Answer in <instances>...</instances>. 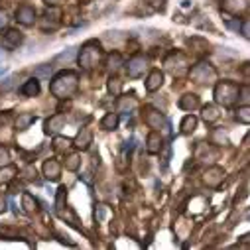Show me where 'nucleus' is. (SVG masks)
<instances>
[{
	"label": "nucleus",
	"instance_id": "nucleus-41",
	"mask_svg": "<svg viewBox=\"0 0 250 250\" xmlns=\"http://www.w3.org/2000/svg\"><path fill=\"white\" fill-rule=\"evenodd\" d=\"M10 122V114L8 112H4V114H0V124H2V126H6V124Z\"/></svg>",
	"mask_w": 250,
	"mask_h": 250
},
{
	"label": "nucleus",
	"instance_id": "nucleus-4",
	"mask_svg": "<svg viewBox=\"0 0 250 250\" xmlns=\"http://www.w3.org/2000/svg\"><path fill=\"white\" fill-rule=\"evenodd\" d=\"M189 79L203 85V83H211L217 79V71L211 63H207V61H199L197 65H193V69L189 71Z\"/></svg>",
	"mask_w": 250,
	"mask_h": 250
},
{
	"label": "nucleus",
	"instance_id": "nucleus-38",
	"mask_svg": "<svg viewBox=\"0 0 250 250\" xmlns=\"http://www.w3.org/2000/svg\"><path fill=\"white\" fill-rule=\"evenodd\" d=\"M49 71H51V67H49V65H43V67H38V69H36V75H40V77H49Z\"/></svg>",
	"mask_w": 250,
	"mask_h": 250
},
{
	"label": "nucleus",
	"instance_id": "nucleus-42",
	"mask_svg": "<svg viewBox=\"0 0 250 250\" xmlns=\"http://www.w3.org/2000/svg\"><path fill=\"white\" fill-rule=\"evenodd\" d=\"M0 213H6V197L0 193Z\"/></svg>",
	"mask_w": 250,
	"mask_h": 250
},
{
	"label": "nucleus",
	"instance_id": "nucleus-39",
	"mask_svg": "<svg viewBox=\"0 0 250 250\" xmlns=\"http://www.w3.org/2000/svg\"><path fill=\"white\" fill-rule=\"evenodd\" d=\"M12 85H14V77H8V79H4L2 85H0V89H2V91H8Z\"/></svg>",
	"mask_w": 250,
	"mask_h": 250
},
{
	"label": "nucleus",
	"instance_id": "nucleus-9",
	"mask_svg": "<svg viewBox=\"0 0 250 250\" xmlns=\"http://www.w3.org/2000/svg\"><path fill=\"white\" fill-rule=\"evenodd\" d=\"M16 20L22 26H34L36 24V10L32 6H20L16 10Z\"/></svg>",
	"mask_w": 250,
	"mask_h": 250
},
{
	"label": "nucleus",
	"instance_id": "nucleus-21",
	"mask_svg": "<svg viewBox=\"0 0 250 250\" xmlns=\"http://www.w3.org/2000/svg\"><path fill=\"white\" fill-rule=\"evenodd\" d=\"M195 128H197V116H193V114L183 116V120H181V134H191Z\"/></svg>",
	"mask_w": 250,
	"mask_h": 250
},
{
	"label": "nucleus",
	"instance_id": "nucleus-26",
	"mask_svg": "<svg viewBox=\"0 0 250 250\" xmlns=\"http://www.w3.org/2000/svg\"><path fill=\"white\" fill-rule=\"evenodd\" d=\"M236 120L238 122H242V124H248L250 122V108H248V104H242L240 108H236Z\"/></svg>",
	"mask_w": 250,
	"mask_h": 250
},
{
	"label": "nucleus",
	"instance_id": "nucleus-16",
	"mask_svg": "<svg viewBox=\"0 0 250 250\" xmlns=\"http://www.w3.org/2000/svg\"><path fill=\"white\" fill-rule=\"evenodd\" d=\"M93 144V132H91V128H81V132L77 134V138H75V146L79 148V150H89V146Z\"/></svg>",
	"mask_w": 250,
	"mask_h": 250
},
{
	"label": "nucleus",
	"instance_id": "nucleus-7",
	"mask_svg": "<svg viewBox=\"0 0 250 250\" xmlns=\"http://www.w3.org/2000/svg\"><path fill=\"white\" fill-rule=\"evenodd\" d=\"M61 128H65V114H63V112L51 114V116L45 120V124H43V132H45V134H51V136L59 134Z\"/></svg>",
	"mask_w": 250,
	"mask_h": 250
},
{
	"label": "nucleus",
	"instance_id": "nucleus-44",
	"mask_svg": "<svg viewBox=\"0 0 250 250\" xmlns=\"http://www.w3.org/2000/svg\"><path fill=\"white\" fill-rule=\"evenodd\" d=\"M2 73H6V67H2V69H0V75H2Z\"/></svg>",
	"mask_w": 250,
	"mask_h": 250
},
{
	"label": "nucleus",
	"instance_id": "nucleus-40",
	"mask_svg": "<svg viewBox=\"0 0 250 250\" xmlns=\"http://www.w3.org/2000/svg\"><path fill=\"white\" fill-rule=\"evenodd\" d=\"M240 34H242V38H248V20H246V18L242 20V28H240Z\"/></svg>",
	"mask_w": 250,
	"mask_h": 250
},
{
	"label": "nucleus",
	"instance_id": "nucleus-19",
	"mask_svg": "<svg viewBox=\"0 0 250 250\" xmlns=\"http://www.w3.org/2000/svg\"><path fill=\"white\" fill-rule=\"evenodd\" d=\"M16 173H18L16 166H10V164L0 166V185H2V183H10Z\"/></svg>",
	"mask_w": 250,
	"mask_h": 250
},
{
	"label": "nucleus",
	"instance_id": "nucleus-36",
	"mask_svg": "<svg viewBox=\"0 0 250 250\" xmlns=\"http://www.w3.org/2000/svg\"><path fill=\"white\" fill-rule=\"evenodd\" d=\"M8 20H10V18H8V12L0 8V32L8 28Z\"/></svg>",
	"mask_w": 250,
	"mask_h": 250
},
{
	"label": "nucleus",
	"instance_id": "nucleus-43",
	"mask_svg": "<svg viewBox=\"0 0 250 250\" xmlns=\"http://www.w3.org/2000/svg\"><path fill=\"white\" fill-rule=\"evenodd\" d=\"M43 2H45L47 6H59V4H63L65 0H43Z\"/></svg>",
	"mask_w": 250,
	"mask_h": 250
},
{
	"label": "nucleus",
	"instance_id": "nucleus-2",
	"mask_svg": "<svg viewBox=\"0 0 250 250\" xmlns=\"http://www.w3.org/2000/svg\"><path fill=\"white\" fill-rule=\"evenodd\" d=\"M101 57H103V47L101 42L97 40H89L81 45L79 55H77V63L83 71H93L99 63H101Z\"/></svg>",
	"mask_w": 250,
	"mask_h": 250
},
{
	"label": "nucleus",
	"instance_id": "nucleus-12",
	"mask_svg": "<svg viewBox=\"0 0 250 250\" xmlns=\"http://www.w3.org/2000/svg\"><path fill=\"white\" fill-rule=\"evenodd\" d=\"M43 175H45V179H49V181H57L59 175H61V164H59L57 160H47V162L43 164Z\"/></svg>",
	"mask_w": 250,
	"mask_h": 250
},
{
	"label": "nucleus",
	"instance_id": "nucleus-27",
	"mask_svg": "<svg viewBox=\"0 0 250 250\" xmlns=\"http://www.w3.org/2000/svg\"><path fill=\"white\" fill-rule=\"evenodd\" d=\"M67 197V187H59V191H57V199H55V209L61 211L63 209V201Z\"/></svg>",
	"mask_w": 250,
	"mask_h": 250
},
{
	"label": "nucleus",
	"instance_id": "nucleus-33",
	"mask_svg": "<svg viewBox=\"0 0 250 250\" xmlns=\"http://www.w3.org/2000/svg\"><path fill=\"white\" fill-rule=\"evenodd\" d=\"M108 91H110L112 95H118V93H120V79H118V77H110V79H108Z\"/></svg>",
	"mask_w": 250,
	"mask_h": 250
},
{
	"label": "nucleus",
	"instance_id": "nucleus-15",
	"mask_svg": "<svg viewBox=\"0 0 250 250\" xmlns=\"http://www.w3.org/2000/svg\"><path fill=\"white\" fill-rule=\"evenodd\" d=\"M146 150L150 154H160L162 152V134L158 130H152L146 138Z\"/></svg>",
	"mask_w": 250,
	"mask_h": 250
},
{
	"label": "nucleus",
	"instance_id": "nucleus-23",
	"mask_svg": "<svg viewBox=\"0 0 250 250\" xmlns=\"http://www.w3.org/2000/svg\"><path fill=\"white\" fill-rule=\"evenodd\" d=\"M219 116H221V114H219V110H217L215 104H207V106H203V120H205L207 124L219 120Z\"/></svg>",
	"mask_w": 250,
	"mask_h": 250
},
{
	"label": "nucleus",
	"instance_id": "nucleus-25",
	"mask_svg": "<svg viewBox=\"0 0 250 250\" xmlns=\"http://www.w3.org/2000/svg\"><path fill=\"white\" fill-rule=\"evenodd\" d=\"M75 49H77V47H69V49H65V51H61V53L55 57V63H63V61H65V63H69V61L75 57Z\"/></svg>",
	"mask_w": 250,
	"mask_h": 250
},
{
	"label": "nucleus",
	"instance_id": "nucleus-34",
	"mask_svg": "<svg viewBox=\"0 0 250 250\" xmlns=\"http://www.w3.org/2000/svg\"><path fill=\"white\" fill-rule=\"evenodd\" d=\"M213 144H229V138H227V134H223L221 130H215L213 132Z\"/></svg>",
	"mask_w": 250,
	"mask_h": 250
},
{
	"label": "nucleus",
	"instance_id": "nucleus-1",
	"mask_svg": "<svg viewBox=\"0 0 250 250\" xmlns=\"http://www.w3.org/2000/svg\"><path fill=\"white\" fill-rule=\"evenodd\" d=\"M77 89H79V75L75 71H61L49 83V91L57 99H71L77 93Z\"/></svg>",
	"mask_w": 250,
	"mask_h": 250
},
{
	"label": "nucleus",
	"instance_id": "nucleus-3",
	"mask_svg": "<svg viewBox=\"0 0 250 250\" xmlns=\"http://www.w3.org/2000/svg\"><path fill=\"white\" fill-rule=\"evenodd\" d=\"M238 85L234 81H219L215 87V103L223 106H230L238 101Z\"/></svg>",
	"mask_w": 250,
	"mask_h": 250
},
{
	"label": "nucleus",
	"instance_id": "nucleus-18",
	"mask_svg": "<svg viewBox=\"0 0 250 250\" xmlns=\"http://www.w3.org/2000/svg\"><path fill=\"white\" fill-rule=\"evenodd\" d=\"M20 91H22L24 97H38L40 91H42V87H40V81H38L36 77H32V79H28V81L22 85Z\"/></svg>",
	"mask_w": 250,
	"mask_h": 250
},
{
	"label": "nucleus",
	"instance_id": "nucleus-13",
	"mask_svg": "<svg viewBox=\"0 0 250 250\" xmlns=\"http://www.w3.org/2000/svg\"><path fill=\"white\" fill-rule=\"evenodd\" d=\"M223 177H225V169L215 166V167H209V169H207V173H205L203 179H205V183H207L209 187H217V185L223 181Z\"/></svg>",
	"mask_w": 250,
	"mask_h": 250
},
{
	"label": "nucleus",
	"instance_id": "nucleus-22",
	"mask_svg": "<svg viewBox=\"0 0 250 250\" xmlns=\"http://www.w3.org/2000/svg\"><path fill=\"white\" fill-rule=\"evenodd\" d=\"M116 126H118V114L116 112H108L101 120V128L103 130H116Z\"/></svg>",
	"mask_w": 250,
	"mask_h": 250
},
{
	"label": "nucleus",
	"instance_id": "nucleus-6",
	"mask_svg": "<svg viewBox=\"0 0 250 250\" xmlns=\"http://www.w3.org/2000/svg\"><path fill=\"white\" fill-rule=\"evenodd\" d=\"M61 18V10L57 8V6H49L45 12H43V16H42V22H40V26H42V30L43 32H53L57 26H59V20Z\"/></svg>",
	"mask_w": 250,
	"mask_h": 250
},
{
	"label": "nucleus",
	"instance_id": "nucleus-8",
	"mask_svg": "<svg viewBox=\"0 0 250 250\" xmlns=\"http://www.w3.org/2000/svg\"><path fill=\"white\" fill-rule=\"evenodd\" d=\"M24 42V34L20 30H8L2 38V47L6 49H18Z\"/></svg>",
	"mask_w": 250,
	"mask_h": 250
},
{
	"label": "nucleus",
	"instance_id": "nucleus-30",
	"mask_svg": "<svg viewBox=\"0 0 250 250\" xmlns=\"http://www.w3.org/2000/svg\"><path fill=\"white\" fill-rule=\"evenodd\" d=\"M120 63H122L120 53H112V55L108 57V67H110V71H116V69L120 67Z\"/></svg>",
	"mask_w": 250,
	"mask_h": 250
},
{
	"label": "nucleus",
	"instance_id": "nucleus-24",
	"mask_svg": "<svg viewBox=\"0 0 250 250\" xmlns=\"http://www.w3.org/2000/svg\"><path fill=\"white\" fill-rule=\"evenodd\" d=\"M22 207L26 213H36L38 211V201L30 193H22Z\"/></svg>",
	"mask_w": 250,
	"mask_h": 250
},
{
	"label": "nucleus",
	"instance_id": "nucleus-28",
	"mask_svg": "<svg viewBox=\"0 0 250 250\" xmlns=\"http://www.w3.org/2000/svg\"><path fill=\"white\" fill-rule=\"evenodd\" d=\"M53 144H55L53 148L61 152V150H65V148H69V146H71V140H69V138H63V136H57V134H55Z\"/></svg>",
	"mask_w": 250,
	"mask_h": 250
},
{
	"label": "nucleus",
	"instance_id": "nucleus-32",
	"mask_svg": "<svg viewBox=\"0 0 250 250\" xmlns=\"http://www.w3.org/2000/svg\"><path fill=\"white\" fill-rule=\"evenodd\" d=\"M106 213H108L106 205H97V209H95V221L97 223H103L104 217H106Z\"/></svg>",
	"mask_w": 250,
	"mask_h": 250
},
{
	"label": "nucleus",
	"instance_id": "nucleus-37",
	"mask_svg": "<svg viewBox=\"0 0 250 250\" xmlns=\"http://www.w3.org/2000/svg\"><path fill=\"white\" fill-rule=\"evenodd\" d=\"M238 93H240V101H242L244 104H248V99H250L248 87H246V85H244V87H240V89H238Z\"/></svg>",
	"mask_w": 250,
	"mask_h": 250
},
{
	"label": "nucleus",
	"instance_id": "nucleus-14",
	"mask_svg": "<svg viewBox=\"0 0 250 250\" xmlns=\"http://www.w3.org/2000/svg\"><path fill=\"white\" fill-rule=\"evenodd\" d=\"M146 112H148V114H146V124H148L150 128L158 130V128H162L164 124H166V118H164L162 112H158V110H154V108H148Z\"/></svg>",
	"mask_w": 250,
	"mask_h": 250
},
{
	"label": "nucleus",
	"instance_id": "nucleus-20",
	"mask_svg": "<svg viewBox=\"0 0 250 250\" xmlns=\"http://www.w3.org/2000/svg\"><path fill=\"white\" fill-rule=\"evenodd\" d=\"M179 106L183 108V110H195L197 106H199V97L197 95H183L181 97V101H179Z\"/></svg>",
	"mask_w": 250,
	"mask_h": 250
},
{
	"label": "nucleus",
	"instance_id": "nucleus-31",
	"mask_svg": "<svg viewBox=\"0 0 250 250\" xmlns=\"http://www.w3.org/2000/svg\"><path fill=\"white\" fill-rule=\"evenodd\" d=\"M79 166H81V160H79L77 154H71V156L67 158V162H65V167H67V169H79Z\"/></svg>",
	"mask_w": 250,
	"mask_h": 250
},
{
	"label": "nucleus",
	"instance_id": "nucleus-17",
	"mask_svg": "<svg viewBox=\"0 0 250 250\" xmlns=\"http://www.w3.org/2000/svg\"><path fill=\"white\" fill-rule=\"evenodd\" d=\"M36 122V114H32V112H20L18 116H16V130H28L30 126H32V124Z\"/></svg>",
	"mask_w": 250,
	"mask_h": 250
},
{
	"label": "nucleus",
	"instance_id": "nucleus-35",
	"mask_svg": "<svg viewBox=\"0 0 250 250\" xmlns=\"http://www.w3.org/2000/svg\"><path fill=\"white\" fill-rule=\"evenodd\" d=\"M8 162H10V152H8V148L0 146V166H6Z\"/></svg>",
	"mask_w": 250,
	"mask_h": 250
},
{
	"label": "nucleus",
	"instance_id": "nucleus-10",
	"mask_svg": "<svg viewBox=\"0 0 250 250\" xmlns=\"http://www.w3.org/2000/svg\"><path fill=\"white\" fill-rule=\"evenodd\" d=\"M246 6H248V0H223V10L232 16H238L240 12H244Z\"/></svg>",
	"mask_w": 250,
	"mask_h": 250
},
{
	"label": "nucleus",
	"instance_id": "nucleus-5",
	"mask_svg": "<svg viewBox=\"0 0 250 250\" xmlns=\"http://www.w3.org/2000/svg\"><path fill=\"white\" fill-rule=\"evenodd\" d=\"M148 57L144 55H134L132 59H128V63H126V71H128V77L130 79H140L144 75V71L148 69Z\"/></svg>",
	"mask_w": 250,
	"mask_h": 250
},
{
	"label": "nucleus",
	"instance_id": "nucleus-11",
	"mask_svg": "<svg viewBox=\"0 0 250 250\" xmlns=\"http://www.w3.org/2000/svg\"><path fill=\"white\" fill-rule=\"evenodd\" d=\"M162 85H164V73H162L160 69L150 71V75H148V79H146V83H144L146 91H148V93H154V91H158Z\"/></svg>",
	"mask_w": 250,
	"mask_h": 250
},
{
	"label": "nucleus",
	"instance_id": "nucleus-29",
	"mask_svg": "<svg viewBox=\"0 0 250 250\" xmlns=\"http://www.w3.org/2000/svg\"><path fill=\"white\" fill-rule=\"evenodd\" d=\"M136 106V99H130V103L126 101V97H122V99H118V112H124V110H130V108H134Z\"/></svg>",
	"mask_w": 250,
	"mask_h": 250
}]
</instances>
